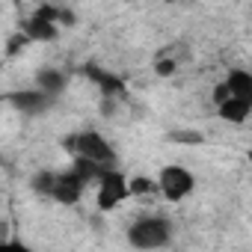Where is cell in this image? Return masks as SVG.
<instances>
[{
    "label": "cell",
    "instance_id": "obj_3",
    "mask_svg": "<svg viewBox=\"0 0 252 252\" xmlns=\"http://www.w3.org/2000/svg\"><path fill=\"white\" fill-rule=\"evenodd\" d=\"M131 199V175L122 166L107 169L98 181H95V208L101 214H110L116 208H122Z\"/></svg>",
    "mask_w": 252,
    "mask_h": 252
},
{
    "label": "cell",
    "instance_id": "obj_13",
    "mask_svg": "<svg viewBox=\"0 0 252 252\" xmlns=\"http://www.w3.org/2000/svg\"><path fill=\"white\" fill-rule=\"evenodd\" d=\"M175 68H178V63H175V60H160V63H158V74H163V77L175 74Z\"/></svg>",
    "mask_w": 252,
    "mask_h": 252
},
{
    "label": "cell",
    "instance_id": "obj_1",
    "mask_svg": "<svg viewBox=\"0 0 252 252\" xmlns=\"http://www.w3.org/2000/svg\"><path fill=\"white\" fill-rule=\"evenodd\" d=\"M65 149H68L71 160H86V163L101 166V169H116L119 166L116 146L98 128H83V131L65 137Z\"/></svg>",
    "mask_w": 252,
    "mask_h": 252
},
{
    "label": "cell",
    "instance_id": "obj_6",
    "mask_svg": "<svg viewBox=\"0 0 252 252\" xmlns=\"http://www.w3.org/2000/svg\"><path fill=\"white\" fill-rule=\"evenodd\" d=\"M228 98H243V101H252V74L246 68H231L217 86H214V107L220 101H228Z\"/></svg>",
    "mask_w": 252,
    "mask_h": 252
},
{
    "label": "cell",
    "instance_id": "obj_9",
    "mask_svg": "<svg viewBox=\"0 0 252 252\" xmlns=\"http://www.w3.org/2000/svg\"><path fill=\"white\" fill-rule=\"evenodd\" d=\"M214 110H217L220 119H225V122H231V125H243V122L249 119V113H252V101L228 98V101H220Z\"/></svg>",
    "mask_w": 252,
    "mask_h": 252
},
{
    "label": "cell",
    "instance_id": "obj_8",
    "mask_svg": "<svg viewBox=\"0 0 252 252\" xmlns=\"http://www.w3.org/2000/svg\"><path fill=\"white\" fill-rule=\"evenodd\" d=\"M33 86H36L39 92H45L48 98L57 101V95H63V89L68 86V77H65L63 68H51V65H48V68H39V71H36Z\"/></svg>",
    "mask_w": 252,
    "mask_h": 252
},
{
    "label": "cell",
    "instance_id": "obj_5",
    "mask_svg": "<svg viewBox=\"0 0 252 252\" xmlns=\"http://www.w3.org/2000/svg\"><path fill=\"white\" fill-rule=\"evenodd\" d=\"M86 187L89 184L71 166L68 169H51V184H48L45 199H51V202H57L63 208H71V205H77L86 196Z\"/></svg>",
    "mask_w": 252,
    "mask_h": 252
},
{
    "label": "cell",
    "instance_id": "obj_11",
    "mask_svg": "<svg viewBox=\"0 0 252 252\" xmlns=\"http://www.w3.org/2000/svg\"><path fill=\"white\" fill-rule=\"evenodd\" d=\"M169 140H175L178 146H199V143H205V137L199 131H175Z\"/></svg>",
    "mask_w": 252,
    "mask_h": 252
},
{
    "label": "cell",
    "instance_id": "obj_7",
    "mask_svg": "<svg viewBox=\"0 0 252 252\" xmlns=\"http://www.w3.org/2000/svg\"><path fill=\"white\" fill-rule=\"evenodd\" d=\"M9 104H12L15 113H21V116H42V113H48V110L54 107V98H48L45 92H39L36 86H30V89L12 92V95H9Z\"/></svg>",
    "mask_w": 252,
    "mask_h": 252
},
{
    "label": "cell",
    "instance_id": "obj_10",
    "mask_svg": "<svg viewBox=\"0 0 252 252\" xmlns=\"http://www.w3.org/2000/svg\"><path fill=\"white\" fill-rule=\"evenodd\" d=\"M149 193H158V187H155V178L134 175V178H131V199H137V196H149Z\"/></svg>",
    "mask_w": 252,
    "mask_h": 252
},
{
    "label": "cell",
    "instance_id": "obj_4",
    "mask_svg": "<svg viewBox=\"0 0 252 252\" xmlns=\"http://www.w3.org/2000/svg\"><path fill=\"white\" fill-rule=\"evenodd\" d=\"M155 187H158V196H163L169 205H178V202H184V199L193 196L196 175L187 166H181V163H166V166L158 169Z\"/></svg>",
    "mask_w": 252,
    "mask_h": 252
},
{
    "label": "cell",
    "instance_id": "obj_2",
    "mask_svg": "<svg viewBox=\"0 0 252 252\" xmlns=\"http://www.w3.org/2000/svg\"><path fill=\"white\" fill-rule=\"evenodd\" d=\"M175 225L166 214H143L128 225V243L137 252H160L172 243Z\"/></svg>",
    "mask_w": 252,
    "mask_h": 252
},
{
    "label": "cell",
    "instance_id": "obj_12",
    "mask_svg": "<svg viewBox=\"0 0 252 252\" xmlns=\"http://www.w3.org/2000/svg\"><path fill=\"white\" fill-rule=\"evenodd\" d=\"M0 252H36L33 246H27L24 240H0Z\"/></svg>",
    "mask_w": 252,
    "mask_h": 252
}]
</instances>
